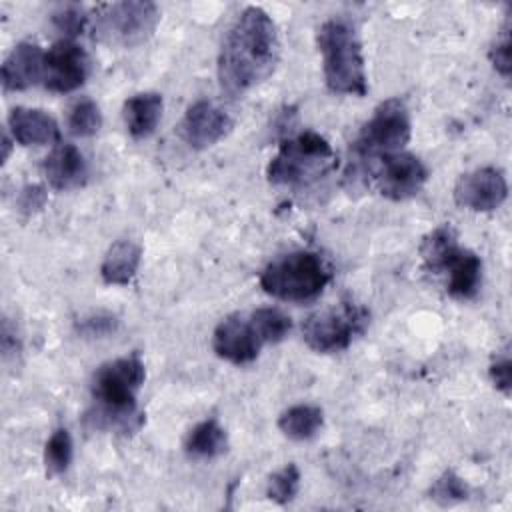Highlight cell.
I'll use <instances>...</instances> for the list:
<instances>
[{"label":"cell","instance_id":"obj_18","mask_svg":"<svg viewBox=\"0 0 512 512\" xmlns=\"http://www.w3.org/2000/svg\"><path fill=\"white\" fill-rule=\"evenodd\" d=\"M142 248L130 238L116 240L104 254L100 264V276L106 284L126 286L138 272Z\"/></svg>","mask_w":512,"mask_h":512},{"label":"cell","instance_id":"obj_2","mask_svg":"<svg viewBox=\"0 0 512 512\" xmlns=\"http://www.w3.org/2000/svg\"><path fill=\"white\" fill-rule=\"evenodd\" d=\"M146 378V366L138 352L104 362L92 376L90 392L94 408L86 420L100 430L134 432L142 426L136 406L138 390Z\"/></svg>","mask_w":512,"mask_h":512},{"label":"cell","instance_id":"obj_15","mask_svg":"<svg viewBox=\"0 0 512 512\" xmlns=\"http://www.w3.org/2000/svg\"><path fill=\"white\" fill-rule=\"evenodd\" d=\"M8 130L14 142L22 146H40L60 140L58 122L40 108L16 106L8 114Z\"/></svg>","mask_w":512,"mask_h":512},{"label":"cell","instance_id":"obj_32","mask_svg":"<svg viewBox=\"0 0 512 512\" xmlns=\"http://www.w3.org/2000/svg\"><path fill=\"white\" fill-rule=\"evenodd\" d=\"M46 204V190L44 186L38 184H28L22 188L20 196H18V208L20 212H24L26 216L38 212L42 206Z\"/></svg>","mask_w":512,"mask_h":512},{"label":"cell","instance_id":"obj_28","mask_svg":"<svg viewBox=\"0 0 512 512\" xmlns=\"http://www.w3.org/2000/svg\"><path fill=\"white\" fill-rule=\"evenodd\" d=\"M52 22L62 34H66L72 40V36H78L86 28L88 16L80 4H62L52 14Z\"/></svg>","mask_w":512,"mask_h":512},{"label":"cell","instance_id":"obj_23","mask_svg":"<svg viewBox=\"0 0 512 512\" xmlns=\"http://www.w3.org/2000/svg\"><path fill=\"white\" fill-rule=\"evenodd\" d=\"M102 126V112L92 98H78L68 112V130L74 136H94Z\"/></svg>","mask_w":512,"mask_h":512},{"label":"cell","instance_id":"obj_1","mask_svg":"<svg viewBox=\"0 0 512 512\" xmlns=\"http://www.w3.org/2000/svg\"><path fill=\"white\" fill-rule=\"evenodd\" d=\"M280 60V34L272 16L260 6H246L222 42L218 82L232 98L262 84Z\"/></svg>","mask_w":512,"mask_h":512},{"label":"cell","instance_id":"obj_9","mask_svg":"<svg viewBox=\"0 0 512 512\" xmlns=\"http://www.w3.org/2000/svg\"><path fill=\"white\" fill-rule=\"evenodd\" d=\"M378 160L374 184L378 192L390 200H408L428 182L426 164L410 152H394L380 156Z\"/></svg>","mask_w":512,"mask_h":512},{"label":"cell","instance_id":"obj_12","mask_svg":"<svg viewBox=\"0 0 512 512\" xmlns=\"http://www.w3.org/2000/svg\"><path fill=\"white\" fill-rule=\"evenodd\" d=\"M508 198V182L500 168L482 166L462 174L454 186V202L472 212H492Z\"/></svg>","mask_w":512,"mask_h":512},{"label":"cell","instance_id":"obj_5","mask_svg":"<svg viewBox=\"0 0 512 512\" xmlns=\"http://www.w3.org/2000/svg\"><path fill=\"white\" fill-rule=\"evenodd\" d=\"M330 282V268L324 258L310 250H298L270 262L260 274V286L266 294L286 300L304 302L316 298Z\"/></svg>","mask_w":512,"mask_h":512},{"label":"cell","instance_id":"obj_17","mask_svg":"<svg viewBox=\"0 0 512 512\" xmlns=\"http://www.w3.org/2000/svg\"><path fill=\"white\" fill-rule=\"evenodd\" d=\"M164 110L162 94L158 92H138L130 96L122 106V116L126 130L132 138H148L160 124Z\"/></svg>","mask_w":512,"mask_h":512},{"label":"cell","instance_id":"obj_13","mask_svg":"<svg viewBox=\"0 0 512 512\" xmlns=\"http://www.w3.org/2000/svg\"><path fill=\"white\" fill-rule=\"evenodd\" d=\"M230 130L232 118L210 100H196L190 104L180 122V136L194 150L214 146Z\"/></svg>","mask_w":512,"mask_h":512},{"label":"cell","instance_id":"obj_7","mask_svg":"<svg viewBox=\"0 0 512 512\" xmlns=\"http://www.w3.org/2000/svg\"><path fill=\"white\" fill-rule=\"evenodd\" d=\"M368 310L356 302H340L336 308L320 310L302 324L306 346L320 354L346 350L368 326Z\"/></svg>","mask_w":512,"mask_h":512},{"label":"cell","instance_id":"obj_21","mask_svg":"<svg viewBox=\"0 0 512 512\" xmlns=\"http://www.w3.org/2000/svg\"><path fill=\"white\" fill-rule=\"evenodd\" d=\"M228 448V434L216 418H206L198 422L186 436L184 450L190 458L210 460L224 454Z\"/></svg>","mask_w":512,"mask_h":512},{"label":"cell","instance_id":"obj_33","mask_svg":"<svg viewBox=\"0 0 512 512\" xmlns=\"http://www.w3.org/2000/svg\"><path fill=\"white\" fill-rule=\"evenodd\" d=\"M2 356L8 358V356H16L20 352V338L16 336V330L10 328V322L8 318H4L2 322Z\"/></svg>","mask_w":512,"mask_h":512},{"label":"cell","instance_id":"obj_29","mask_svg":"<svg viewBox=\"0 0 512 512\" xmlns=\"http://www.w3.org/2000/svg\"><path fill=\"white\" fill-rule=\"evenodd\" d=\"M490 62L496 68L498 74H502L504 78L510 76L512 70V42H510V20L504 22L500 36L494 40L492 48H490Z\"/></svg>","mask_w":512,"mask_h":512},{"label":"cell","instance_id":"obj_6","mask_svg":"<svg viewBox=\"0 0 512 512\" xmlns=\"http://www.w3.org/2000/svg\"><path fill=\"white\" fill-rule=\"evenodd\" d=\"M410 136L412 120L406 102L400 98H388L374 108L372 116L360 128L354 140V152L362 160L402 152L410 142Z\"/></svg>","mask_w":512,"mask_h":512},{"label":"cell","instance_id":"obj_27","mask_svg":"<svg viewBox=\"0 0 512 512\" xmlns=\"http://www.w3.org/2000/svg\"><path fill=\"white\" fill-rule=\"evenodd\" d=\"M430 498L440 506H452L468 498V486L454 470H446L430 486Z\"/></svg>","mask_w":512,"mask_h":512},{"label":"cell","instance_id":"obj_14","mask_svg":"<svg viewBox=\"0 0 512 512\" xmlns=\"http://www.w3.org/2000/svg\"><path fill=\"white\" fill-rule=\"evenodd\" d=\"M44 54L36 42H20L12 48L2 64L4 90H26L42 80Z\"/></svg>","mask_w":512,"mask_h":512},{"label":"cell","instance_id":"obj_34","mask_svg":"<svg viewBox=\"0 0 512 512\" xmlns=\"http://www.w3.org/2000/svg\"><path fill=\"white\" fill-rule=\"evenodd\" d=\"M10 144H12L10 136H8V132H4V136H2V148H4V154H2V162H6V160H8V156H10Z\"/></svg>","mask_w":512,"mask_h":512},{"label":"cell","instance_id":"obj_11","mask_svg":"<svg viewBox=\"0 0 512 512\" xmlns=\"http://www.w3.org/2000/svg\"><path fill=\"white\" fill-rule=\"evenodd\" d=\"M264 338L250 314H230L214 330V352L232 364H248L258 358Z\"/></svg>","mask_w":512,"mask_h":512},{"label":"cell","instance_id":"obj_10","mask_svg":"<svg viewBox=\"0 0 512 512\" xmlns=\"http://www.w3.org/2000/svg\"><path fill=\"white\" fill-rule=\"evenodd\" d=\"M90 60L86 50L70 38H62L52 44L44 54L42 84L52 92H72L86 82Z\"/></svg>","mask_w":512,"mask_h":512},{"label":"cell","instance_id":"obj_25","mask_svg":"<svg viewBox=\"0 0 512 512\" xmlns=\"http://www.w3.org/2000/svg\"><path fill=\"white\" fill-rule=\"evenodd\" d=\"M298 488H300V470L294 462L282 466L280 470H276L270 478H268V484H266V496L284 506L288 504L290 500H294V496L298 494Z\"/></svg>","mask_w":512,"mask_h":512},{"label":"cell","instance_id":"obj_20","mask_svg":"<svg viewBox=\"0 0 512 512\" xmlns=\"http://www.w3.org/2000/svg\"><path fill=\"white\" fill-rule=\"evenodd\" d=\"M462 246L450 224L436 226L428 232L420 244V256L430 272H446L450 262L458 256Z\"/></svg>","mask_w":512,"mask_h":512},{"label":"cell","instance_id":"obj_3","mask_svg":"<svg viewBox=\"0 0 512 512\" xmlns=\"http://www.w3.org/2000/svg\"><path fill=\"white\" fill-rule=\"evenodd\" d=\"M324 82L334 94L364 96L368 92L366 62L356 26L342 16L324 20L316 32Z\"/></svg>","mask_w":512,"mask_h":512},{"label":"cell","instance_id":"obj_31","mask_svg":"<svg viewBox=\"0 0 512 512\" xmlns=\"http://www.w3.org/2000/svg\"><path fill=\"white\" fill-rule=\"evenodd\" d=\"M488 374H490V380L492 384L502 392V394H510V388H512V362H510V356L508 352L504 350L500 356H496V360L490 364L488 368Z\"/></svg>","mask_w":512,"mask_h":512},{"label":"cell","instance_id":"obj_22","mask_svg":"<svg viewBox=\"0 0 512 512\" xmlns=\"http://www.w3.org/2000/svg\"><path fill=\"white\" fill-rule=\"evenodd\" d=\"M324 426V412L314 404H294L286 408L278 418V428L292 440H310Z\"/></svg>","mask_w":512,"mask_h":512},{"label":"cell","instance_id":"obj_19","mask_svg":"<svg viewBox=\"0 0 512 512\" xmlns=\"http://www.w3.org/2000/svg\"><path fill=\"white\" fill-rule=\"evenodd\" d=\"M448 294L458 300H470L476 296L482 282V260L472 250L462 248L458 256L446 268Z\"/></svg>","mask_w":512,"mask_h":512},{"label":"cell","instance_id":"obj_8","mask_svg":"<svg viewBox=\"0 0 512 512\" xmlns=\"http://www.w3.org/2000/svg\"><path fill=\"white\" fill-rule=\"evenodd\" d=\"M160 20V10L150 0H124L102 6L96 16V34L100 40L124 48L146 42Z\"/></svg>","mask_w":512,"mask_h":512},{"label":"cell","instance_id":"obj_4","mask_svg":"<svg viewBox=\"0 0 512 512\" xmlns=\"http://www.w3.org/2000/svg\"><path fill=\"white\" fill-rule=\"evenodd\" d=\"M336 164L332 144L322 134L306 130L280 142L268 162L266 178L276 186H306L334 170Z\"/></svg>","mask_w":512,"mask_h":512},{"label":"cell","instance_id":"obj_16","mask_svg":"<svg viewBox=\"0 0 512 512\" xmlns=\"http://www.w3.org/2000/svg\"><path fill=\"white\" fill-rule=\"evenodd\" d=\"M48 184L56 190L78 188L86 182L88 166L82 152L74 144H58L42 164Z\"/></svg>","mask_w":512,"mask_h":512},{"label":"cell","instance_id":"obj_24","mask_svg":"<svg viewBox=\"0 0 512 512\" xmlns=\"http://www.w3.org/2000/svg\"><path fill=\"white\" fill-rule=\"evenodd\" d=\"M252 318L264 338L266 344H276L288 336L292 330V320L288 314H284L280 308L264 306L252 312Z\"/></svg>","mask_w":512,"mask_h":512},{"label":"cell","instance_id":"obj_26","mask_svg":"<svg viewBox=\"0 0 512 512\" xmlns=\"http://www.w3.org/2000/svg\"><path fill=\"white\" fill-rule=\"evenodd\" d=\"M72 462V436L66 428H56L44 446V464L52 474H62Z\"/></svg>","mask_w":512,"mask_h":512},{"label":"cell","instance_id":"obj_30","mask_svg":"<svg viewBox=\"0 0 512 512\" xmlns=\"http://www.w3.org/2000/svg\"><path fill=\"white\" fill-rule=\"evenodd\" d=\"M116 328H118L116 316L106 314V312H94L76 322V330L84 338H104V336L114 334Z\"/></svg>","mask_w":512,"mask_h":512}]
</instances>
